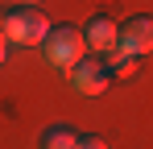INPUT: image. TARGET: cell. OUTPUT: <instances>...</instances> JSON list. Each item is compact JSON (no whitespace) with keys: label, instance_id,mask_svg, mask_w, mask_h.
Here are the masks:
<instances>
[{"label":"cell","instance_id":"cell-3","mask_svg":"<svg viewBox=\"0 0 153 149\" xmlns=\"http://www.w3.org/2000/svg\"><path fill=\"white\" fill-rule=\"evenodd\" d=\"M66 74H71V87H75L79 95H103V91L112 87V71H108L103 54H87V58H79Z\"/></svg>","mask_w":153,"mask_h":149},{"label":"cell","instance_id":"cell-7","mask_svg":"<svg viewBox=\"0 0 153 149\" xmlns=\"http://www.w3.org/2000/svg\"><path fill=\"white\" fill-rule=\"evenodd\" d=\"M103 62H108L112 79H132V74H137V62H141V58H128V54H120V50H108V54H103Z\"/></svg>","mask_w":153,"mask_h":149},{"label":"cell","instance_id":"cell-5","mask_svg":"<svg viewBox=\"0 0 153 149\" xmlns=\"http://www.w3.org/2000/svg\"><path fill=\"white\" fill-rule=\"evenodd\" d=\"M83 29V42L91 54H108V50H116V21L108 17V13H95V17H87V25H79Z\"/></svg>","mask_w":153,"mask_h":149},{"label":"cell","instance_id":"cell-9","mask_svg":"<svg viewBox=\"0 0 153 149\" xmlns=\"http://www.w3.org/2000/svg\"><path fill=\"white\" fill-rule=\"evenodd\" d=\"M8 50H13V46H8V42H4V33H0V66H4V58H8Z\"/></svg>","mask_w":153,"mask_h":149},{"label":"cell","instance_id":"cell-8","mask_svg":"<svg viewBox=\"0 0 153 149\" xmlns=\"http://www.w3.org/2000/svg\"><path fill=\"white\" fill-rule=\"evenodd\" d=\"M79 149H108V141L100 133H79Z\"/></svg>","mask_w":153,"mask_h":149},{"label":"cell","instance_id":"cell-6","mask_svg":"<svg viewBox=\"0 0 153 149\" xmlns=\"http://www.w3.org/2000/svg\"><path fill=\"white\" fill-rule=\"evenodd\" d=\"M37 149H79V128H71V124H46L42 137H37Z\"/></svg>","mask_w":153,"mask_h":149},{"label":"cell","instance_id":"cell-1","mask_svg":"<svg viewBox=\"0 0 153 149\" xmlns=\"http://www.w3.org/2000/svg\"><path fill=\"white\" fill-rule=\"evenodd\" d=\"M0 33H4L8 46L33 50V46L46 42L50 17H46L42 8H33V4H8V8H0Z\"/></svg>","mask_w":153,"mask_h":149},{"label":"cell","instance_id":"cell-4","mask_svg":"<svg viewBox=\"0 0 153 149\" xmlns=\"http://www.w3.org/2000/svg\"><path fill=\"white\" fill-rule=\"evenodd\" d=\"M116 50L128 54V58H145V54H153V17L137 13V17L120 21V25H116Z\"/></svg>","mask_w":153,"mask_h":149},{"label":"cell","instance_id":"cell-10","mask_svg":"<svg viewBox=\"0 0 153 149\" xmlns=\"http://www.w3.org/2000/svg\"><path fill=\"white\" fill-rule=\"evenodd\" d=\"M21 4H42V0H21Z\"/></svg>","mask_w":153,"mask_h":149},{"label":"cell","instance_id":"cell-2","mask_svg":"<svg viewBox=\"0 0 153 149\" xmlns=\"http://www.w3.org/2000/svg\"><path fill=\"white\" fill-rule=\"evenodd\" d=\"M42 54H46V62H50L54 71H71L79 58H87L91 50H87V42H83V29L71 21L62 25H50V33H46V42H42Z\"/></svg>","mask_w":153,"mask_h":149}]
</instances>
